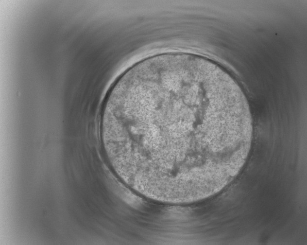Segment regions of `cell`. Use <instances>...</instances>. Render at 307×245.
<instances>
[{
    "label": "cell",
    "instance_id": "1",
    "mask_svg": "<svg viewBox=\"0 0 307 245\" xmlns=\"http://www.w3.org/2000/svg\"><path fill=\"white\" fill-rule=\"evenodd\" d=\"M100 126L128 170L177 197L233 178L253 135L236 80L210 60L177 52L147 58L124 72L106 96Z\"/></svg>",
    "mask_w": 307,
    "mask_h": 245
}]
</instances>
